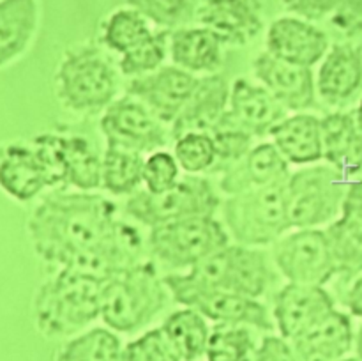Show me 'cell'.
Masks as SVG:
<instances>
[{
    "mask_svg": "<svg viewBox=\"0 0 362 361\" xmlns=\"http://www.w3.org/2000/svg\"><path fill=\"white\" fill-rule=\"evenodd\" d=\"M339 361H362L359 356H354V357H350V356H346V357H343V360H339Z\"/></svg>",
    "mask_w": 362,
    "mask_h": 361,
    "instance_id": "48",
    "label": "cell"
},
{
    "mask_svg": "<svg viewBox=\"0 0 362 361\" xmlns=\"http://www.w3.org/2000/svg\"><path fill=\"white\" fill-rule=\"evenodd\" d=\"M66 184L57 133H42L28 144L14 142L0 151V190L16 202H32L49 188Z\"/></svg>",
    "mask_w": 362,
    "mask_h": 361,
    "instance_id": "5",
    "label": "cell"
},
{
    "mask_svg": "<svg viewBox=\"0 0 362 361\" xmlns=\"http://www.w3.org/2000/svg\"><path fill=\"white\" fill-rule=\"evenodd\" d=\"M336 27L345 32L362 30V0H338L336 13L332 14Z\"/></svg>",
    "mask_w": 362,
    "mask_h": 361,
    "instance_id": "43",
    "label": "cell"
},
{
    "mask_svg": "<svg viewBox=\"0 0 362 361\" xmlns=\"http://www.w3.org/2000/svg\"><path fill=\"white\" fill-rule=\"evenodd\" d=\"M145 158L133 149L106 145L103 154L101 188L113 197H131L144 184Z\"/></svg>",
    "mask_w": 362,
    "mask_h": 361,
    "instance_id": "29",
    "label": "cell"
},
{
    "mask_svg": "<svg viewBox=\"0 0 362 361\" xmlns=\"http://www.w3.org/2000/svg\"><path fill=\"white\" fill-rule=\"evenodd\" d=\"M177 276L189 285L230 290L258 299L267 290L271 269L264 251L237 243L226 244Z\"/></svg>",
    "mask_w": 362,
    "mask_h": 361,
    "instance_id": "9",
    "label": "cell"
},
{
    "mask_svg": "<svg viewBox=\"0 0 362 361\" xmlns=\"http://www.w3.org/2000/svg\"><path fill=\"white\" fill-rule=\"evenodd\" d=\"M354 349H356L357 356L362 360V326L359 328V331L356 333V343H354Z\"/></svg>",
    "mask_w": 362,
    "mask_h": 361,
    "instance_id": "46",
    "label": "cell"
},
{
    "mask_svg": "<svg viewBox=\"0 0 362 361\" xmlns=\"http://www.w3.org/2000/svg\"><path fill=\"white\" fill-rule=\"evenodd\" d=\"M272 260L290 283L322 285L338 275L324 229H292L272 244Z\"/></svg>",
    "mask_w": 362,
    "mask_h": 361,
    "instance_id": "12",
    "label": "cell"
},
{
    "mask_svg": "<svg viewBox=\"0 0 362 361\" xmlns=\"http://www.w3.org/2000/svg\"><path fill=\"white\" fill-rule=\"evenodd\" d=\"M37 25V0H0V69L27 52Z\"/></svg>",
    "mask_w": 362,
    "mask_h": 361,
    "instance_id": "27",
    "label": "cell"
},
{
    "mask_svg": "<svg viewBox=\"0 0 362 361\" xmlns=\"http://www.w3.org/2000/svg\"><path fill=\"white\" fill-rule=\"evenodd\" d=\"M230 91L232 85L223 74L198 78L197 88L170 126L172 140L187 133H209L228 110Z\"/></svg>",
    "mask_w": 362,
    "mask_h": 361,
    "instance_id": "20",
    "label": "cell"
},
{
    "mask_svg": "<svg viewBox=\"0 0 362 361\" xmlns=\"http://www.w3.org/2000/svg\"><path fill=\"white\" fill-rule=\"evenodd\" d=\"M349 179L329 163L303 166L286 180V202L292 229H320L339 218Z\"/></svg>",
    "mask_w": 362,
    "mask_h": 361,
    "instance_id": "7",
    "label": "cell"
},
{
    "mask_svg": "<svg viewBox=\"0 0 362 361\" xmlns=\"http://www.w3.org/2000/svg\"><path fill=\"white\" fill-rule=\"evenodd\" d=\"M105 280L76 269L57 268L34 297V322L48 338L76 336L101 317Z\"/></svg>",
    "mask_w": 362,
    "mask_h": 361,
    "instance_id": "2",
    "label": "cell"
},
{
    "mask_svg": "<svg viewBox=\"0 0 362 361\" xmlns=\"http://www.w3.org/2000/svg\"><path fill=\"white\" fill-rule=\"evenodd\" d=\"M173 142H175L173 154L182 172L189 176H200L214 168L218 152L211 133H187Z\"/></svg>",
    "mask_w": 362,
    "mask_h": 361,
    "instance_id": "37",
    "label": "cell"
},
{
    "mask_svg": "<svg viewBox=\"0 0 362 361\" xmlns=\"http://www.w3.org/2000/svg\"><path fill=\"white\" fill-rule=\"evenodd\" d=\"M228 112L255 138L271 137L274 127L288 115L264 85L247 78H237L232 84Z\"/></svg>",
    "mask_w": 362,
    "mask_h": 361,
    "instance_id": "22",
    "label": "cell"
},
{
    "mask_svg": "<svg viewBox=\"0 0 362 361\" xmlns=\"http://www.w3.org/2000/svg\"><path fill=\"white\" fill-rule=\"evenodd\" d=\"M101 131L108 145L138 152L161 151L172 140V133L147 106L133 96L117 98L103 112Z\"/></svg>",
    "mask_w": 362,
    "mask_h": 361,
    "instance_id": "13",
    "label": "cell"
},
{
    "mask_svg": "<svg viewBox=\"0 0 362 361\" xmlns=\"http://www.w3.org/2000/svg\"><path fill=\"white\" fill-rule=\"evenodd\" d=\"M119 76L105 53L92 45L67 50L55 73L60 105L78 115H95L115 101Z\"/></svg>",
    "mask_w": 362,
    "mask_h": 361,
    "instance_id": "4",
    "label": "cell"
},
{
    "mask_svg": "<svg viewBox=\"0 0 362 361\" xmlns=\"http://www.w3.org/2000/svg\"><path fill=\"white\" fill-rule=\"evenodd\" d=\"M197 84V74L177 66H163L144 76L131 78L127 94L144 103L159 120L172 126Z\"/></svg>",
    "mask_w": 362,
    "mask_h": 361,
    "instance_id": "14",
    "label": "cell"
},
{
    "mask_svg": "<svg viewBox=\"0 0 362 361\" xmlns=\"http://www.w3.org/2000/svg\"><path fill=\"white\" fill-rule=\"evenodd\" d=\"M281 4L292 16L308 21H318L332 16L338 7V0H281Z\"/></svg>",
    "mask_w": 362,
    "mask_h": 361,
    "instance_id": "41",
    "label": "cell"
},
{
    "mask_svg": "<svg viewBox=\"0 0 362 361\" xmlns=\"http://www.w3.org/2000/svg\"><path fill=\"white\" fill-rule=\"evenodd\" d=\"M59 151L66 168V184L78 191H94L101 188L103 156L94 145L80 134H59Z\"/></svg>",
    "mask_w": 362,
    "mask_h": 361,
    "instance_id": "28",
    "label": "cell"
},
{
    "mask_svg": "<svg viewBox=\"0 0 362 361\" xmlns=\"http://www.w3.org/2000/svg\"><path fill=\"white\" fill-rule=\"evenodd\" d=\"M356 122H357V127H359V131H361V134H362V101L359 103V108H357V112H356Z\"/></svg>",
    "mask_w": 362,
    "mask_h": 361,
    "instance_id": "47",
    "label": "cell"
},
{
    "mask_svg": "<svg viewBox=\"0 0 362 361\" xmlns=\"http://www.w3.org/2000/svg\"><path fill=\"white\" fill-rule=\"evenodd\" d=\"M165 283L170 290V296L177 303L194 308L214 324L230 322V324H246L257 329L274 328L265 304L255 297L230 292V290L189 285L177 275L165 276Z\"/></svg>",
    "mask_w": 362,
    "mask_h": 361,
    "instance_id": "11",
    "label": "cell"
},
{
    "mask_svg": "<svg viewBox=\"0 0 362 361\" xmlns=\"http://www.w3.org/2000/svg\"><path fill=\"white\" fill-rule=\"evenodd\" d=\"M272 144L288 165L308 166L324 159L322 119L308 112L286 115L271 133Z\"/></svg>",
    "mask_w": 362,
    "mask_h": 361,
    "instance_id": "23",
    "label": "cell"
},
{
    "mask_svg": "<svg viewBox=\"0 0 362 361\" xmlns=\"http://www.w3.org/2000/svg\"><path fill=\"white\" fill-rule=\"evenodd\" d=\"M27 232L42 262L105 282L144 262L140 232L120 222L115 204L94 191L42 195L28 216Z\"/></svg>",
    "mask_w": 362,
    "mask_h": 361,
    "instance_id": "1",
    "label": "cell"
},
{
    "mask_svg": "<svg viewBox=\"0 0 362 361\" xmlns=\"http://www.w3.org/2000/svg\"><path fill=\"white\" fill-rule=\"evenodd\" d=\"M324 230L338 275L362 273V219L341 212Z\"/></svg>",
    "mask_w": 362,
    "mask_h": 361,
    "instance_id": "31",
    "label": "cell"
},
{
    "mask_svg": "<svg viewBox=\"0 0 362 361\" xmlns=\"http://www.w3.org/2000/svg\"><path fill=\"white\" fill-rule=\"evenodd\" d=\"M345 303H346V308L350 310V314L362 319V275L357 276V280L349 289Z\"/></svg>",
    "mask_w": 362,
    "mask_h": 361,
    "instance_id": "45",
    "label": "cell"
},
{
    "mask_svg": "<svg viewBox=\"0 0 362 361\" xmlns=\"http://www.w3.org/2000/svg\"><path fill=\"white\" fill-rule=\"evenodd\" d=\"M286 180L225 198L221 204L225 227L237 243L251 248L267 246L292 230Z\"/></svg>",
    "mask_w": 362,
    "mask_h": 361,
    "instance_id": "6",
    "label": "cell"
},
{
    "mask_svg": "<svg viewBox=\"0 0 362 361\" xmlns=\"http://www.w3.org/2000/svg\"><path fill=\"white\" fill-rule=\"evenodd\" d=\"M343 212L354 216V218L362 219V179L349 180Z\"/></svg>",
    "mask_w": 362,
    "mask_h": 361,
    "instance_id": "44",
    "label": "cell"
},
{
    "mask_svg": "<svg viewBox=\"0 0 362 361\" xmlns=\"http://www.w3.org/2000/svg\"><path fill=\"white\" fill-rule=\"evenodd\" d=\"M124 360L126 361H182L179 350L163 326L148 329L138 338L131 340L124 345Z\"/></svg>",
    "mask_w": 362,
    "mask_h": 361,
    "instance_id": "38",
    "label": "cell"
},
{
    "mask_svg": "<svg viewBox=\"0 0 362 361\" xmlns=\"http://www.w3.org/2000/svg\"><path fill=\"white\" fill-rule=\"evenodd\" d=\"M223 200L207 177L184 176L163 193L138 190L126 200V212L145 227H156L193 216H214Z\"/></svg>",
    "mask_w": 362,
    "mask_h": 361,
    "instance_id": "10",
    "label": "cell"
},
{
    "mask_svg": "<svg viewBox=\"0 0 362 361\" xmlns=\"http://www.w3.org/2000/svg\"><path fill=\"white\" fill-rule=\"evenodd\" d=\"M161 326L179 350L182 361H198L205 356L211 326L200 311L184 306L172 311Z\"/></svg>",
    "mask_w": 362,
    "mask_h": 361,
    "instance_id": "30",
    "label": "cell"
},
{
    "mask_svg": "<svg viewBox=\"0 0 362 361\" xmlns=\"http://www.w3.org/2000/svg\"><path fill=\"white\" fill-rule=\"evenodd\" d=\"M170 55V30L161 28L154 30V34L145 39L141 45L131 52L120 55L119 69L120 73L129 78L144 76L165 66L166 57Z\"/></svg>",
    "mask_w": 362,
    "mask_h": 361,
    "instance_id": "36",
    "label": "cell"
},
{
    "mask_svg": "<svg viewBox=\"0 0 362 361\" xmlns=\"http://www.w3.org/2000/svg\"><path fill=\"white\" fill-rule=\"evenodd\" d=\"M322 137L325 163L346 179L362 172V134L352 113H327L322 119Z\"/></svg>",
    "mask_w": 362,
    "mask_h": 361,
    "instance_id": "25",
    "label": "cell"
},
{
    "mask_svg": "<svg viewBox=\"0 0 362 361\" xmlns=\"http://www.w3.org/2000/svg\"><path fill=\"white\" fill-rule=\"evenodd\" d=\"M127 4L140 11L151 23L161 28H172L191 11H197L200 0H127Z\"/></svg>",
    "mask_w": 362,
    "mask_h": 361,
    "instance_id": "39",
    "label": "cell"
},
{
    "mask_svg": "<svg viewBox=\"0 0 362 361\" xmlns=\"http://www.w3.org/2000/svg\"><path fill=\"white\" fill-rule=\"evenodd\" d=\"M257 349L251 326L219 322L211 328L209 336L207 361H250Z\"/></svg>",
    "mask_w": 362,
    "mask_h": 361,
    "instance_id": "34",
    "label": "cell"
},
{
    "mask_svg": "<svg viewBox=\"0 0 362 361\" xmlns=\"http://www.w3.org/2000/svg\"><path fill=\"white\" fill-rule=\"evenodd\" d=\"M194 14L225 46L247 45L265 27L262 0H200Z\"/></svg>",
    "mask_w": 362,
    "mask_h": 361,
    "instance_id": "15",
    "label": "cell"
},
{
    "mask_svg": "<svg viewBox=\"0 0 362 361\" xmlns=\"http://www.w3.org/2000/svg\"><path fill=\"white\" fill-rule=\"evenodd\" d=\"M165 278L151 262H140L103 285L101 319L117 333H134L154 321L168 303Z\"/></svg>",
    "mask_w": 362,
    "mask_h": 361,
    "instance_id": "3",
    "label": "cell"
},
{
    "mask_svg": "<svg viewBox=\"0 0 362 361\" xmlns=\"http://www.w3.org/2000/svg\"><path fill=\"white\" fill-rule=\"evenodd\" d=\"M209 133H211L212 140H214L216 152H218L216 165L211 172L219 173V176L226 172L230 166L235 165L239 159H243L255 145L253 134L246 127L240 126L228 110H226L225 115L219 119V122Z\"/></svg>",
    "mask_w": 362,
    "mask_h": 361,
    "instance_id": "35",
    "label": "cell"
},
{
    "mask_svg": "<svg viewBox=\"0 0 362 361\" xmlns=\"http://www.w3.org/2000/svg\"><path fill=\"white\" fill-rule=\"evenodd\" d=\"M317 92L327 101H343L356 94L362 85V57L354 46L334 45L320 62Z\"/></svg>",
    "mask_w": 362,
    "mask_h": 361,
    "instance_id": "26",
    "label": "cell"
},
{
    "mask_svg": "<svg viewBox=\"0 0 362 361\" xmlns=\"http://www.w3.org/2000/svg\"><path fill=\"white\" fill-rule=\"evenodd\" d=\"M253 76L264 85L286 112H306L315 106L317 80L311 67L297 66L262 52L253 60Z\"/></svg>",
    "mask_w": 362,
    "mask_h": 361,
    "instance_id": "17",
    "label": "cell"
},
{
    "mask_svg": "<svg viewBox=\"0 0 362 361\" xmlns=\"http://www.w3.org/2000/svg\"><path fill=\"white\" fill-rule=\"evenodd\" d=\"M290 173L292 172L288 161L283 158L274 144L262 142L253 145V149L243 159L221 173L219 190L230 197V195L285 183Z\"/></svg>",
    "mask_w": 362,
    "mask_h": 361,
    "instance_id": "21",
    "label": "cell"
},
{
    "mask_svg": "<svg viewBox=\"0 0 362 361\" xmlns=\"http://www.w3.org/2000/svg\"><path fill=\"white\" fill-rule=\"evenodd\" d=\"M170 57L180 69L212 74L218 73L225 60V45L204 25L179 27L170 32Z\"/></svg>",
    "mask_w": 362,
    "mask_h": 361,
    "instance_id": "24",
    "label": "cell"
},
{
    "mask_svg": "<svg viewBox=\"0 0 362 361\" xmlns=\"http://www.w3.org/2000/svg\"><path fill=\"white\" fill-rule=\"evenodd\" d=\"M180 165L175 154L168 151H156L145 158L144 186L151 193H163L180 180Z\"/></svg>",
    "mask_w": 362,
    "mask_h": 361,
    "instance_id": "40",
    "label": "cell"
},
{
    "mask_svg": "<svg viewBox=\"0 0 362 361\" xmlns=\"http://www.w3.org/2000/svg\"><path fill=\"white\" fill-rule=\"evenodd\" d=\"M250 361H297L290 340L285 336H265Z\"/></svg>",
    "mask_w": 362,
    "mask_h": 361,
    "instance_id": "42",
    "label": "cell"
},
{
    "mask_svg": "<svg viewBox=\"0 0 362 361\" xmlns=\"http://www.w3.org/2000/svg\"><path fill=\"white\" fill-rule=\"evenodd\" d=\"M55 361H126L124 345L117 331L92 328L73 336L57 354Z\"/></svg>",
    "mask_w": 362,
    "mask_h": 361,
    "instance_id": "33",
    "label": "cell"
},
{
    "mask_svg": "<svg viewBox=\"0 0 362 361\" xmlns=\"http://www.w3.org/2000/svg\"><path fill=\"white\" fill-rule=\"evenodd\" d=\"M329 50V35L320 27L292 14L271 21L265 35V52L303 67L320 64Z\"/></svg>",
    "mask_w": 362,
    "mask_h": 361,
    "instance_id": "16",
    "label": "cell"
},
{
    "mask_svg": "<svg viewBox=\"0 0 362 361\" xmlns=\"http://www.w3.org/2000/svg\"><path fill=\"white\" fill-rule=\"evenodd\" d=\"M152 34L154 28L151 27V21L131 6L110 13L101 27L103 45L120 55L134 50Z\"/></svg>",
    "mask_w": 362,
    "mask_h": 361,
    "instance_id": "32",
    "label": "cell"
},
{
    "mask_svg": "<svg viewBox=\"0 0 362 361\" xmlns=\"http://www.w3.org/2000/svg\"><path fill=\"white\" fill-rule=\"evenodd\" d=\"M334 308L331 292L322 285L288 282L274 296L272 317L281 336L292 340Z\"/></svg>",
    "mask_w": 362,
    "mask_h": 361,
    "instance_id": "18",
    "label": "cell"
},
{
    "mask_svg": "<svg viewBox=\"0 0 362 361\" xmlns=\"http://www.w3.org/2000/svg\"><path fill=\"white\" fill-rule=\"evenodd\" d=\"M290 343L297 361H339L352 350L356 333L349 315L334 308Z\"/></svg>",
    "mask_w": 362,
    "mask_h": 361,
    "instance_id": "19",
    "label": "cell"
},
{
    "mask_svg": "<svg viewBox=\"0 0 362 361\" xmlns=\"http://www.w3.org/2000/svg\"><path fill=\"white\" fill-rule=\"evenodd\" d=\"M230 244V234L214 216H193L152 227L147 248L172 269H191Z\"/></svg>",
    "mask_w": 362,
    "mask_h": 361,
    "instance_id": "8",
    "label": "cell"
}]
</instances>
